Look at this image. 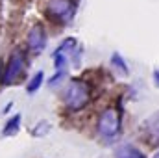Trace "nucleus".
<instances>
[{
  "mask_svg": "<svg viewBox=\"0 0 159 158\" xmlns=\"http://www.w3.org/2000/svg\"><path fill=\"white\" fill-rule=\"evenodd\" d=\"M74 9H76L74 0H46V6H44L46 15L59 24L69 22L74 15Z\"/></svg>",
  "mask_w": 159,
  "mask_h": 158,
  "instance_id": "obj_3",
  "label": "nucleus"
},
{
  "mask_svg": "<svg viewBox=\"0 0 159 158\" xmlns=\"http://www.w3.org/2000/svg\"><path fill=\"white\" fill-rule=\"evenodd\" d=\"M24 67H26V54L24 50L17 48L9 54L7 58V63L4 67V73H2V84L9 86V84H15L17 80L22 77L24 73Z\"/></svg>",
  "mask_w": 159,
  "mask_h": 158,
  "instance_id": "obj_2",
  "label": "nucleus"
},
{
  "mask_svg": "<svg viewBox=\"0 0 159 158\" xmlns=\"http://www.w3.org/2000/svg\"><path fill=\"white\" fill-rule=\"evenodd\" d=\"M69 62V56H67V52L65 50H61V48H57L56 52H54V67L57 69V71H63V67H65V63Z\"/></svg>",
  "mask_w": 159,
  "mask_h": 158,
  "instance_id": "obj_9",
  "label": "nucleus"
},
{
  "mask_svg": "<svg viewBox=\"0 0 159 158\" xmlns=\"http://www.w3.org/2000/svg\"><path fill=\"white\" fill-rule=\"evenodd\" d=\"M61 99H63V104L67 110L70 112H78L81 108H85L91 101V87L85 80L80 78H72L63 89L61 93Z\"/></svg>",
  "mask_w": 159,
  "mask_h": 158,
  "instance_id": "obj_1",
  "label": "nucleus"
},
{
  "mask_svg": "<svg viewBox=\"0 0 159 158\" xmlns=\"http://www.w3.org/2000/svg\"><path fill=\"white\" fill-rule=\"evenodd\" d=\"M144 132H146V138L152 145H159V112L146 119Z\"/></svg>",
  "mask_w": 159,
  "mask_h": 158,
  "instance_id": "obj_6",
  "label": "nucleus"
},
{
  "mask_svg": "<svg viewBox=\"0 0 159 158\" xmlns=\"http://www.w3.org/2000/svg\"><path fill=\"white\" fill-rule=\"evenodd\" d=\"M43 80H44V73L43 71H37L32 78H30V82H28V86H26V89H28V93H35L37 89L41 87V84H43Z\"/></svg>",
  "mask_w": 159,
  "mask_h": 158,
  "instance_id": "obj_8",
  "label": "nucleus"
},
{
  "mask_svg": "<svg viewBox=\"0 0 159 158\" xmlns=\"http://www.w3.org/2000/svg\"><path fill=\"white\" fill-rule=\"evenodd\" d=\"M98 134L104 138H115L120 132V114L115 108H106L98 117Z\"/></svg>",
  "mask_w": 159,
  "mask_h": 158,
  "instance_id": "obj_4",
  "label": "nucleus"
},
{
  "mask_svg": "<svg viewBox=\"0 0 159 158\" xmlns=\"http://www.w3.org/2000/svg\"><path fill=\"white\" fill-rule=\"evenodd\" d=\"M152 158H159V151H157V153H156V155H154Z\"/></svg>",
  "mask_w": 159,
  "mask_h": 158,
  "instance_id": "obj_13",
  "label": "nucleus"
},
{
  "mask_svg": "<svg viewBox=\"0 0 159 158\" xmlns=\"http://www.w3.org/2000/svg\"><path fill=\"white\" fill-rule=\"evenodd\" d=\"M154 82H156V86H159V71L154 73Z\"/></svg>",
  "mask_w": 159,
  "mask_h": 158,
  "instance_id": "obj_12",
  "label": "nucleus"
},
{
  "mask_svg": "<svg viewBox=\"0 0 159 158\" xmlns=\"http://www.w3.org/2000/svg\"><path fill=\"white\" fill-rule=\"evenodd\" d=\"M115 158H144V155L137 147H133L129 143H124L115 151Z\"/></svg>",
  "mask_w": 159,
  "mask_h": 158,
  "instance_id": "obj_7",
  "label": "nucleus"
},
{
  "mask_svg": "<svg viewBox=\"0 0 159 158\" xmlns=\"http://www.w3.org/2000/svg\"><path fill=\"white\" fill-rule=\"evenodd\" d=\"M46 41H48V36H46L44 26L41 22H35L28 30V36H26V47H28V50L34 52V54H39V52L44 50Z\"/></svg>",
  "mask_w": 159,
  "mask_h": 158,
  "instance_id": "obj_5",
  "label": "nucleus"
},
{
  "mask_svg": "<svg viewBox=\"0 0 159 158\" xmlns=\"http://www.w3.org/2000/svg\"><path fill=\"white\" fill-rule=\"evenodd\" d=\"M19 125H20V116L17 114V116H13V117L7 121V125L4 126V136H11V134H15L17 130H19Z\"/></svg>",
  "mask_w": 159,
  "mask_h": 158,
  "instance_id": "obj_10",
  "label": "nucleus"
},
{
  "mask_svg": "<svg viewBox=\"0 0 159 158\" xmlns=\"http://www.w3.org/2000/svg\"><path fill=\"white\" fill-rule=\"evenodd\" d=\"M111 63H113V67L119 69L120 73L128 75V65H126V62L122 60V56H120L119 52H113V54H111Z\"/></svg>",
  "mask_w": 159,
  "mask_h": 158,
  "instance_id": "obj_11",
  "label": "nucleus"
}]
</instances>
